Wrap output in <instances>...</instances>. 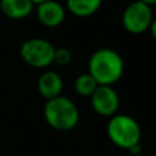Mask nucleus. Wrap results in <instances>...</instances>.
Masks as SVG:
<instances>
[{
  "label": "nucleus",
  "instance_id": "2eb2a0df",
  "mask_svg": "<svg viewBox=\"0 0 156 156\" xmlns=\"http://www.w3.org/2000/svg\"><path fill=\"white\" fill-rule=\"evenodd\" d=\"M32 2H33V4H40V3L47 2V0H32Z\"/></svg>",
  "mask_w": 156,
  "mask_h": 156
},
{
  "label": "nucleus",
  "instance_id": "9b49d317",
  "mask_svg": "<svg viewBox=\"0 0 156 156\" xmlns=\"http://www.w3.org/2000/svg\"><path fill=\"white\" fill-rule=\"evenodd\" d=\"M97 86H99L97 82L93 80V77L89 73H83L81 76H78L76 82H74L76 92L80 96H83V97H90V94L93 93Z\"/></svg>",
  "mask_w": 156,
  "mask_h": 156
},
{
  "label": "nucleus",
  "instance_id": "7ed1b4c3",
  "mask_svg": "<svg viewBox=\"0 0 156 156\" xmlns=\"http://www.w3.org/2000/svg\"><path fill=\"white\" fill-rule=\"evenodd\" d=\"M107 136L115 147L130 151L140 145L143 132L140 123L133 116L126 114H115L107 123Z\"/></svg>",
  "mask_w": 156,
  "mask_h": 156
},
{
  "label": "nucleus",
  "instance_id": "4468645a",
  "mask_svg": "<svg viewBox=\"0 0 156 156\" xmlns=\"http://www.w3.org/2000/svg\"><path fill=\"white\" fill-rule=\"evenodd\" d=\"M140 2H143L144 4H147V5H154V4H156V0H140Z\"/></svg>",
  "mask_w": 156,
  "mask_h": 156
},
{
  "label": "nucleus",
  "instance_id": "423d86ee",
  "mask_svg": "<svg viewBox=\"0 0 156 156\" xmlns=\"http://www.w3.org/2000/svg\"><path fill=\"white\" fill-rule=\"evenodd\" d=\"M90 105L97 115L111 118L118 112L119 96L112 86L99 85L90 94Z\"/></svg>",
  "mask_w": 156,
  "mask_h": 156
},
{
  "label": "nucleus",
  "instance_id": "6e6552de",
  "mask_svg": "<svg viewBox=\"0 0 156 156\" xmlns=\"http://www.w3.org/2000/svg\"><path fill=\"white\" fill-rule=\"evenodd\" d=\"M38 93L45 100L60 96L63 89V80L56 71H44L37 81Z\"/></svg>",
  "mask_w": 156,
  "mask_h": 156
},
{
  "label": "nucleus",
  "instance_id": "20e7f679",
  "mask_svg": "<svg viewBox=\"0 0 156 156\" xmlns=\"http://www.w3.org/2000/svg\"><path fill=\"white\" fill-rule=\"evenodd\" d=\"M55 47L44 38H29L21 45V58L34 69H45L54 63Z\"/></svg>",
  "mask_w": 156,
  "mask_h": 156
},
{
  "label": "nucleus",
  "instance_id": "f8f14e48",
  "mask_svg": "<svg viewBox=\"0 0 156 156\" xmlns=\"http://www.w3.org/2000/svg\"><path fill=\"white\" fill-rule=\"evenodd\" d=\"M73 59V54L69 48L66 47H60V48H55L54 52V63L58 66H67Z\"/></svg>",
  "mask_w": 156,
  "mask_h": 156
},
{
  "label": "nucleus",
  "instance_id": "0eeeda50",
  "mask_svg": "<svg viewBox=\"0 0 156 156\" xmlns=\"http://www.w3.org/2000/svg\"><path fill=\"white\" fill-rule=\"evenodd\" d=\"M65 8L56 0H47L37 4V18L44 26L56 27L65 21Z\"/></svg>",
  "mask_w": 156,
  "mask_h": 156
},
{
  "label": "nucleus",
  "instance_id": "f03ea898",
  "mask_svg": "<svg viewBox=\"0 0 156 156\" xmlns=\"http://www.w3.org/2000/svg\"><path fill=\"white\" fill-rule=\"evenodd\" d=\"M44 119L52 129L58 132H69L80 122V111L73 100L60 94L47 100L44 105Z\"/></svg>",
  "mask_w": 156,
  "mask_h": 156
},
{
  "label": "nucleus",
  "instance_id": "ddd939ff",
  "mask_svg": "<svg viewBox=\"0 0 156 156\" xmlns=\"http://www.w3.org/2000/svg\"><path fill=\"white\" fill-rule=\"evenodd\" d=\"M149 30H151V33H152V37L156 40V18L152 19V23H151V26H149Z\"/></svg>",
  "mask_w": 156,
  "mask_h": 156
},
{
  "label": "nucleus",
  "instance_id": "9d476101",
  "mask_svg": "<svg viewBox=\"0 0 156 156\" xmlns=\"http://www.w3.org/2000/svg\"><path fill=\"white\" fill-rule=\"evenodd\" d=\"M103 0H66L67 10L76 16H90L100 8Z\"/></svg>",
  "mask_w": 156,
  "mask_h": 156
},
{
  "label": "nucleus",
  "instance_id": "39448f33",
  "mask_svg": "<svg viewBox=\"0 0 156 156\" xmlns=\"http://www.w3.org/2000/svg\"><path fill=\"white\" fill-rule=\"evenodd\" d=\"M152 11L151 7L137 0L133 2L125 8L122 15L123 27L132 34H141L147 32L152 23Z\"/></svg>",
  "mask_w": 156,
  "mask_h": 156
},
{
  "label": "nucleus",
  "instance_id": "f257e3e1",
  "mask_svg": "<svg viewBox=\"0 0 156 156\" xmlns=\"http://www.w3.org/2000/svg\"><path fill=\"white\" fill-rule=\"evenodd\" d=\"M125 71V63L116 51L101 48L93 52L88 63V73L93 77L97 85L112 86L121 80Z\"/></svg>",
  "mask_w": 156,
  "mask_h": 156
},
{
  "label": "nucleus",
  "instance_id": "1a4fd4ad",
  "mask_svg": "<svg viewBox=\"0 0 156 156\" xmlns=\"http://www.w3.org/2000/svg\"><path fill=\"white\" fill-rule=\"evenodd\" d=\"M34 8L32 0H0V10L11 19H23Z\"/></svg>",
  "mask_w": 156,
  "mask_h": 156
}]
</instances>
